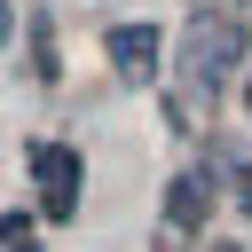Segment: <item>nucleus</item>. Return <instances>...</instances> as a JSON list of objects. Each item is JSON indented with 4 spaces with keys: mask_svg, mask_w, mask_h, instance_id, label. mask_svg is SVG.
I'll use <instances>...</instances> for the list:
<instances>
[{
    "mask_svg": "<svg viewBox=\"0 0 252 252\" xmlns=\"http://www.w3.org/2000/svg\"><path fill=\"white\" fill-rule=\"evenodd\" d=\"M236 205H244V213H252V165H244V181H236Z\"/></svg>",
    "mask_w": 252,
    "mask_h": 252,
    "instance_id": "nucleus-6",
    "label": "nucleus"
},
{
    "mask_svg": "<svg viewBox=\"0 0 252 252\" xmlns=\"http://www.w3.org/2000/svg\"><path fill=\"white\" fill-rule=\"evenodd\" d=\"M244 110H252V87H244Z\"/></svg>",
    "mask_w": 252,
    "mask_h": 252,
    "instance_id": "nucleus-8",
    "label": "nucleus"
},
{
    "mask_svg": "<svg viewBox=\"0 0 252 252\" xmlns=\"http://www.w3.org/2000/svg\"><path fill=\"white\" fill-rule=\"evenodd\" d=\"M205 220V173H181V189H173V228H197Z\"/></svg>",
    "mask_w": 252,
    "mask_h": 252,
    "instance_id": "nucleus-4",
    "label": "nucleus"
},
{
    "mask_svg": "<svg viewBox=\"0 0 252 252\" xmlns=\"http://www.w3.org/2000/svg\"><path fill=\"white\" fill-rule=\"evenodd\" d=\"M0 47H8V0H0Z\"/></svg>",
    "mask_w": 252,
    "mask_h": 252,
    "instance_id": "nucleus-7",
    "label": "nucleus"
},
{
    "mask_svg": "<svg viewBox=\"0 0 252 252\" xmlns=\"http://www.w3.org/2000/svg\"><path fill=\"white\" fill-rule=\"evenodd\" d=\"M0 244H32V220L24 213H0Z\"/></svg>",
    "mask_w": 252,
    "mask_h": 252,
    "instance_id": "nucleus-5",
    "label": "nucleus"
},
{
    "mask_svg": "<svg viewBox=\"0 0 252 252\" xmlns=\"http://www.w3.org/2000/svg\"><path fill=\"white\" fill-rule=\"evenodd\" d=\"M228 71H236V32H228V24H220V32L205 24V32H197V87H220Z\"/></svg>",
    "mask_w": 252,
    "mask_h": 252,
    "instance_id": "nucleus-3",
    "label": "nucleus"
},
{
    "mask_svg": "<svg viewBox=\"0 0 252 252\" xmlns=\"http://www.w3.org/2000/svg\"><path fill=\"white\" fill-rule=\"evenodd\" d=\"M32 173H39L47 220H71V213H79V158H71L63 142H39V150H32Z\"/></svg>",
    "mask_w": 252,
    "mask_h": 252,
    "instance_id": "nucleus-1",
    "label": "nucleus"
},
{
    "mask_svg": "<svg viewBox=\"0 0 252 252\" xmlns=\"http://www.w3.org/2000/svg\"><path fill=\"white\" fill-rule=\"evenodd\" d=\"M158 47H165V32L158 24H118L110 32V63H118V79H158Z\"/></svg>",
    "mask_w": 252,
    "mask_h": 252,
    "instance_id": "nucleus-2",
    "label": "nucleus"
}]
</instances>
